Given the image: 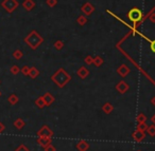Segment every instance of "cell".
<instances>
[{
  "instance_id": "6da1fadb",
  "label": "cell",
  "mask_w": 155,
  "mask_h": 151,
  "mask_svg": "<svg viewBox=\"0 0 155 151\" xmlns=\"http://www.w3.org/2000/svg\"><path fill=\"white\" fill-rule=\"evenodd\" d=\"M25 42H26L32 50H36L38 46L44 42V38L40 36L37 31L33 30L29 33L28 36L25 37Z\"/></svg>"
},
{
  "instance_id": "7a4b0ae2",
  "label": "cell",
  "mask_w": 155,
  "mask_h": 151,
  "mask_svg": "<svg viewBox=\"0 0 155 151\" xmlns=\"http://www.w3.org/2000/svg\"><path fill=\"white\" fill-rule=\"evenodd\" d=\"M51 79L57 85V86L62 88V87H64L69 80H70V76L67 74V72H66L64 69H60L52 75Z\"/></svg>"
},
{
  "instance_id": "3957f363",
  "label": "cell",
  "mask_w": 155,
  "mask_h": 151,
  "mask_svg": "<svg viewBox=\"0 0 155 151\" xmlns=\"http://www.w3.org/2000/svg\"><path fill=\"white\" fill-rule=\"evenodd\" d=\"M127 19L131 20L132 22H134V26H138V23L142 22L143 19V14L142 12L138 9V7H133L127 12Z\"/></svg>"
},
{
  "instance_id": "277c9868",
  "label": "cell",
  "mask_w": 155,
  "mask_h": 151,
  "mask_svg": "<svg viewBox=\"0 0 155 151\" xmlns=\"http://www.w3.org/2000/svg\"><path fill=\"white\" fill-rule=\"evenodd\" d=\"M19 3L17 0H3L1 2V7L7 12V13H13L15 10L18 7Z\"/></svg>"
},
{
  "instance_id": "5b68a950",
  "label": "cell",
  "mask_w": 155,
  "mask_h": 151,
  "mask_svg": "<svg viewBox=\"0 0 155 151\" xmlns=\"http://www.w3.org/2000/svg\"><path fill=\"white\" fill-rule=\"evenodd\" d=\"M81 11H82V13L85 15V16H90V15L95 12V7L92 3L85 2L84 4L82 5V7H81Z\"/></svg>"
},
{
  "instance_id": "8992f818",
  "label": "cell",
  "mask_w": 155,
  "mask_h": 151,
  "mask_svg": "<svg viewBox=\"0 0 155 151\" xmlns=\"http://www.w3.org/2000/svg\"><path fill=\"white\" fill-rule=\"evenodd\" d=\"M117 72H118V74H119L120 76L125 77L130 73V68L127 67V65H121L117 69Z\"/></svg>"
},
{
  "instance_id": "52a82bcc",
  "label": "cell",
  "mask_w": 155,
  "mask_h": 151,
  "mask_svg": "<svg viewBox=\"0 0 155 151\" xmlns=\"http://www.w3.org/2000/svg\"><path fill=\"white\" fill-rule=\"evenodd\" d=\"M22 7H24L27 12H30L35 7V2H34L33 0H25L24 2H22Z\"/></svg>"
},
{
  "instance_id": "ba28073f",
  "label": "cell",
  "mask_w": 155,
  "mask_h": 151,
  "mask_svg": "<svg viewBox=\"0 0 155 151\" xmlns=\"http://www.w3.org/2000/svg\"><path fill=\"white\" fill-rule=\"evenodd\" d=\"M116 89H117V91L119 93L123 94V93H125L127 90H129V85H127L125 81H120L119 84L116 86Z\"/></svg>"
},
{
  "instance_id": "9c48e42d",
  "label": "cell",
  "mask_w": 155,
  "mask_h": 151,
  "mask_svg": "<svg viewBox=\"0 0 155 151\" xmlns=\"http://www.w3.org/2000/svg\"><path fill=\"white\" fill-rule=\"evenodd\" d=\"M77 74H78V76L79 77H81L82 79H84V78H86L88 75H89V71H88V70H87L85 67H81L80 69L78 70Z\"/></svg>"
},
{
  "instance_id": "30bf717a",
  "label": "cell",
  "mask_w": 155,
  "mask_h": 151,
  "mask_svg": "<svg viewBox=\"0 0 155 151\" xmlns=\"http://www.w3.org/2000/svg\"><path fill=\"white\" fill-rule=\"evenodd\" d=\"M42 98H44V100H45V104L46 106H50V105L52 104V102H54V97L50 94L49 92H47L45 94V95L42 96Z\"/></svg>"
},
{
  "instance_id": "8fae6325",
  "label": "cell",
  "mask_w": 155,
  "mask_h": 151,
  "mask_svg": "<svg viewBox=\"0 0 155 151\" xmlns=\"http://www.w3.org/2000/svg\"><path fill=\"white\" fill-rule=\"evenodd\" d=\"M39 75V71H38L37 69H36L35 67H32V68H30V71H29V75L28 76H30L31 78H36V77Z\"/></svg>"
},
{
  "instance_id": "7c38bea8",
  "label": "cell",
  "mask_w": 155,
  "mask_h": 151,
  "mask_svg": "<svg viewBox=\"0 0 155 151\" xmlns=\"http://www.w3.org/2000/svg\"><path fill=\"white\" fill-rule=\"evenodd\" d=\"M87 22V17L85 15H80V16L77 18V23L79 24L80 27H83L85 26Z\"/></svg>"
},
{
  "instance_id": "4fadbf2b",
  "label": "cell",
  "mask_w": 155,
  "mask_h": 151,
  "mask_svg": "<svg viewBox=\"0 0 155 151\" xmlns=\"http://www.w3.org/2000/svg\"><path fill=\"white\" fill-rule=\"evenodd\" d=\"M25 125H26V123L24 122V119H17L16 121L14 122V127L17 128V129H22V128L25 127Z\"/></svg>"
},
{
  "instance_id": "5bb4252c",
  "label": "cell",
  "mask_w": 155,
  "mask_h": 151,
  "mask_svg": "<svg viewBox=\"0 0 155 151\" xmlns=\"http://www.w3.org/2000/svg\"><path fill=\"white\" fill-rule=\"evenodd\" d=\"M7 102H9L10 105H16L17 102H18V96L16 95V94H11V95L9 96V98H7Z\"/></svg>"
},
{
  "instance_id": "9a60e30c",
  "label": "cell",
  "mask_w": 155,
  "mask_h": 151,
  "mask_svg": "<svg viewBox=\"0 0 155 151\" xmlns=\"http://www.w3.org/2000/svg\"><path fill=\"white\" fill-rule=\"evenodd\" d=\"M103 58L101 57V56H96V57H94V61H92V63H94L95 66H97V67H100V66L103 63Z\"/></svg>"
},
{
  "instance_id": "2e32d148",
  "label": "cell",
  "mask_w": 155,
  "mask_h": 151,
  "mask_svg": "<svg viewBox=\"0 0 155 151\" xmlns=\"http://www.w3.org/2000/svg\"><path fill=\"white\" fill-rule=\"evenodd\" d=\"M54 49L55 50H57V51H61L62 49L64 48V41L63 40H57V41L54 42Z\"/></svg>"
},
{
  "instance_id": "e0dca14e",
  "label": "cell",
  "mask_w": 155,
  "mask_h": 151,
  "mask_svg": "<svg viewBox=\"0 0 155 151\" xmlns=\"http://www.w3.org/2000/svg\"><path fill=\"white\" fill-rule=\"evenodd\" d=\"M12 56L15 59H21L22 56H24V53H22V51H20V50H15V51L13 52Z\"/></svg>"
},
{
  "instance_id": "ac0fdd59",
  "label": "cell",
  "mask_w": 155,
  "mask_h": 151,
  "mask_svg": "<svg viewBox=\"0 0 155 151\" xmlns=\"http://www.w3.org/2000/svg\"><path fill=\"white\" fill-rule=\"evenodd\" d=\"M35 104L36 106H37L38 108H44L46 106L45 104V100H44V98H42V96H40V97H38L37 99L35 100Z\"/></svg>"
},
{
  "instance_id": "d6986e66",
  "label": "cell",
  "mask_w": 155,
  "mask_h": 151,
  "mask_svg": "<svg viewBox=\"0 0 155 151\" xmlns=\"http://www.w3.org/2000/svg\"><path fill=\"white\" fill-rule=\"evenodd\" d=\"M102 110H103L105 113L108 114V113H110V112H112V110H113V106H112L110 102H106V104L103 106V108H102Z\"/></svg>"
},
{
  "instance_id": "ffe728a7",
  "label": "cell",
  "mask_w": 155,
  "mask_h": 151,
  "mask_svg": "<svg viewBox=\"0 0 155 151\" xmlns=\"http://www.w3.org/2000/svg\"><path fill=\"white\" fill-rule=\"evenodd\" d=\"M49 133H51L50 132V130H49V128L47 127V126H44V127L42 128V129H40L39 130V132H38V135H40V136H42V135H47V134H49Z\"/></svg>"
},
{
  "instance_id": "44dd1931",
  "label": "cell",
  "mask_w": 155,
  "mask_h": 151,
  "mask_svg": "<svg viewBox=\"0 0 155 151\" xmlns=\"http://www.w3.org/2000/svg\"><path fill=\"white\" fill-rule=\"evenodd\" d=\"M147 17H149V19H150L151 22H152V23H155V13H153V11H151L150 13H148V14L146 15V17H143L142 21L145 20V19H146Z\"/></svg>"
},
{
  "instance_id": "7402d4cb",
  "label": "cell",
  "mask_w": 155,
  "mask_h": 151,
  "mask_svg": "<svg viewBox=\"0 0 155 151\" xmlns=\"http://www.w3.org/2000/svg\"><path fill=\"white\" fill-rule=\"evenodd\" d=\"M19 72H20V68H19L18 66H13V67L11 68V73H12L13 75H17Z\"/></svg>"
},
{
  "instance_id": "603a6c76",
  "label": "cell",
  "mask_w": 155,
  "mask_h": 151,
  "mask_svg": "<svg viewBox=\"0 0 155 151\" xmlns=\"http://www.w3.org/2000/svg\"><path fill=\"white\" fill-rule=\"evenodd\" d=\"M46 4L49 7H54L57 4V0H46Z\"/></svg>"
},
{
  "instance_id": "cb8c5ba5",
  "label": "cell",
  "mask_w": 155,
  "mask_h": 151,
  "mask_svg": "<svg viewBox=\"0 0 155 151\" xmlns=\"http://www.w3.org/2000/svg\"><path fill=\"white\" fill-rule=\"evenodd\" d=\"M38 143H39L42 146L46 147L48 144H49V139H46V138H44V137H40V138L38 139Z\"/></svg>"
},
{
  "instance_id": "d4e9b609",
  "label": "cell",
  "mask_w": 155,
  "mask_h": 151,
  "mask_svg": "<svg viewBox=\"0 0 155 151\" xmlns=\"http://www.w3.org/2000/svg\"><path fill=\"white\" fill-rule=\"evenodd\" d=\"M29 71H30V68H29L28 66H24V67L20 69V72L24 75H27V76L29 75Z\"/></svg>"
},
{
  "instance_id": "484cf974",
  "label": "cell",
  "mask_w": 155,
  "mask_h": 151,
  "mask_svg": "<svg viewBox=\"0 0 155 151\" xmlns=\"http://www.w3.org/2000/svg\"><path fill=\"white\" fill-rule=\"evenodd\" d=\"M84 61H85V63H87V65H92V61H94V57H92L90 55L86 56L85 59H84Z\"/></svg>"
},
{
  "instance_id": "4316f807",
  "label": "cell",
  "mask_w": 155,
  "mask_h": 151,
  "mask_svg": "<svg viewBox=\"0 0 155 151\" xmlns=\"http://www.w3.org/2000/svg\"><path fill=\"white\" fill-rule=\"evenodd\" d=\"M15 151H29V149L27 148V146H25V145H20V146L15 149Z\"/></svg>"
},
{
  "instance_id": "83f0119b",
  "label": "cell",
  "mask_w": 155,
  "mask_h": 151,
  "mask_svg": "<svg viewBox=\"0 0 155 151\" xmlns=\"http://www.w3.org/2000/svg\"><path fill=\"white\" fill-rule=\"evenodd\" d=\"M151 44H150V48L151 50H152V52H154L155 53V40H151Z\"/></svg>"
},
{
  "instance_id": "f1b7e54d",
  "label": "cell",
  "mask_w": 155,
  "mask_h": 151,
  "mask_svg": "<svg viewBox=\"0 0 155 151\" xmlns=\"http://www.w3.org/2000/svg\"><path fill=\"white\" fill-rule=\"evenodd\" d=\"M4 130H5V126H4V124L0 122V133H2Z\"/></svg>"
},
{
  "instance_id": "f546056e",
  "label": "cell",
  "mask_w": 155,
  "mask_h": 151,
  "mask_svg": "<svg viewBox=\"0 0 155 151\" xmlns=\"http://www.w3.org/2000/svg\"><path fill=\"white\" fill-rule=\"evenodd\" d=\"M145 119H146L145 115H143V114H139L138 115V122H143Z\"/></svg>"
},
{
  "instance_id": "4dcf8cb0",
  "label": "cell",
  "mask_w": 155,
  "mask_h": 151,
  "mask_svg": "<svg viewBox=\"0 0 155 151\" xmlns=\"http://www.w3.org/2000/svg\"><path fill=\"white\" fill-rule=\"evenodd\" d=\"M151 102H152V105H154V106H155V96L152 98V99H151Z\"/></svg>"
},
{
  "instance_id": "1f68e13d",
  "label": "cell",
  "mask_w": 155,
  "mask_h": 151,
  "mask_svg": "<svg viewBox=\"0 0 155 151\" xmlns=\"http://www.w3.org/2000/svg\"><path fill=\"white\" fill-rule=\"evenodd\" d=\"M0 96H1V91H0Z\"/></svg>"
},
{
  "instance_id": "d6a6232c",
  "label": "cell",
  "mask_w": 155,
  "mask_h": 151,
  "mask_svg": "<svg viewBox=\"0 0 155 151\" xmlns=\"http://www.w3.org/2000/svg\"><path fill=\"white\" fill-rule=\"evenodd\" d=\"M0 84H1V81H0Z\"/></svg>"
},
{
  "instance_id": "836d02e7",
  "label": "cell",
  "mask_w": 155,
  "mask_h": 151,
  "mask_svg": "<svg viewBox=\"0 0 155 151\" xmlns=\"http://www.w3.org/2000/svg\"><path fill=\"white\" fill-rule=\"evenodd\" d=\"M154 9H155V7H154Z\"/></svg>"
}]
</instances>
